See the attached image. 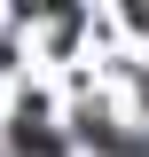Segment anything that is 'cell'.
Wrapping results in <instances>:
<instances>
[{"label": "cell", "mask_w": 149, "mask_h": 157, "mask_svg": "<svg viewBox=\"0 0 149 157\" xmlns=\"http://www.w3.org/2000/svg\"><path fill=\"white\" fill-rule=\"evenodd\" d=\"M16 157H63V141L47 134V126H39L32 110H24V126H16Z\"/></svg>", "instance_id": "1"}]
</instances>
